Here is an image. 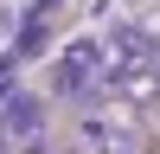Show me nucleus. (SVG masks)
<instances>
[{
    "mask_svg": "<svg viewBox=\"0 0 160 154\" xmlns=\"http://www.w3.org/2000/svg\"><path fill=\"white\" fill-rule=\"evenodd\" d=\"M38 154H51V148H38Z\"/></svg>",
    "mask_w": 160,
    "mask_h": 154,
    "instance_id": "1",
    "label": "nucleus"
}]
</instances>
